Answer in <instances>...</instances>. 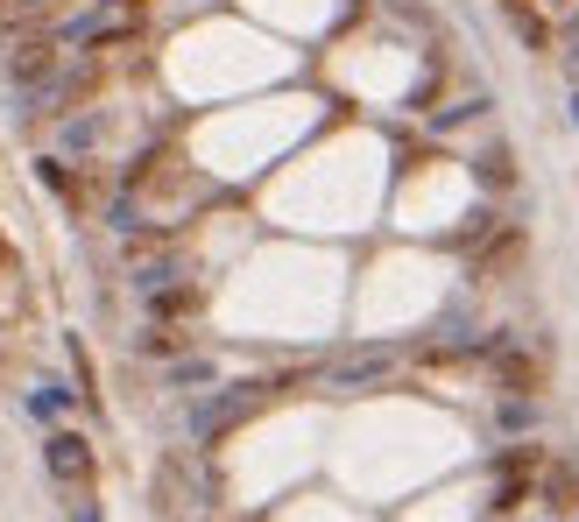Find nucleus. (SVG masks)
Here are the masks:
<instances>
[{"mask_svg":"<svg viewBox=\"0 0 579 522\" xmlns=\"http://www.w3.org/2000/svg\"><path fill=\"white\" fill-rule=\"evenodd\" d=\"M43 459H50V473H57V481H71V487L93 481V445H85L79 430H57V438L43 445Z\"/></svg>","mask_w":579,"mask_h":522,"instance_id":"1","label":"nucleus"},{"mask_svg":"<svg viewBox=\"0 0 579 522\" xmlns=\"http://www.w3.org/2000/svg\"><path fill=\"white\" fill-rule=\"evenodd\" d=\"M502 14L516 22V36H523L530 50H552V28H544V14L530 8V0H502Z\"/></svg>","mask_w":579,"mask_h":522,"instance_id":"2","label":"nucleus"},{"mask_svg":"<svg viewBox=\"0 0 579 522\" xmlns=\"http://www.w3.org/2000/svg\"><path fill=\"white\" fill-rule=\"evenodd\" d=\"M50 64H57V50L36 36V43H22V50H14V64H8V71H14V78H43Z\"/></svg>","mask_w":579,"mask_h":522,"instance_id":"3","label":"nucleus"},{"mask_svg":"<svg viewBox=\"0 0 579 522\" xmlns=\"http://www.w3.org/2000/svg\"><path fill=\"white\" fill-rule=\"evenodd\" d=\"M502 381H509V389H538V381H544V367L538 361H523V353H509V361H502Z\"/></svg>","mask_w":579,"mask_h":522,"instance_id":"4","label":"nucleus"},{"mask_svg":"<svg viewBox=\"0 0 579 522\" xmlns=\"http://www.w3.org/2000/svg\"><path fill=\"white\" fill-rule=\"evenodd\" d=\"M516 255H523V241H516V233H502V241H495V247L481 255V276H495V268H509Z\"/></svg>","mask_w":579,"mask_h":522,"instance_id":"5","label":"nucleus"},{"mask_svg":"<svg viewBox=\"0 0 579 522\" xmlns=\"http://www.w3.org/2000/svg\"><path fill=\"white\" fill-rule=\"evenodd\" d=\"M148 14V0H107V28H128V22H142Z\"/></svg>","mask_w":579,"mask_h":522,"instance_id":"6","label":"nucleus"}]
</instances>
